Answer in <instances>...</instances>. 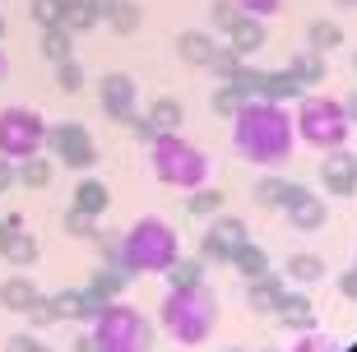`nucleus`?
Here are the masks:
<instances>
[{
	"label": "nucleus",
	"instance_id": "8",
	"mask_svg": "<svg viewBox=\"0 0 357 352\" xmlns=\"http://www.w3.org/2000/svg\"><path fill=\"white\" fill-rule=\"evenodd\" d=\"M33 301H38V283H33V278H24V269H14V278H5V283H0V306H5V311H19V315H24Z\"/></svg>",
	"mask_w": 357,
	"mask_h": 352
},
{
	"label": "nucleus",
	"instance_id": "2",
	"mask_svg": "<svg viewBox=\"0 0 357 352\" xmlns=\"http://www.w3.org/2000/svg\"><path fill=\"white\" fill-rule=\"evenodd\" d=\"M93 343H98V352H144L149 334H144V320L135 311L107 306V311H98V320H93Z\"/></svg>",
	"mask_w": 357,
	"mask_h": 352
},
{
	"label": "nucleus",
	"instance_id": "14",
	"mask_svg": "<svg viewBox=\"0 0 357 352\" xmlns=\"http://www.w3.org/2000/svg\"><path fill=\"white\" fill-rule=\"evenodd\" d=\"M56 84L66 93H79L84 89V70L75 66V61H56Z\"/></svg>",
	"mask_w": 357,
	"mask_h": 352
},
{
	"label": "nucleus",
	"instance_id": "7",
	"mask_svg": "<svg viewBox=\"0 0 357 352\" xmlns=\"http://www.w3.org/2000/svg\"><path fill=\"white\" fill-rule=\"evenodd\" d=\"M0 260H10L14 269H33V264H38V241H33V232H28V227H14V232H5Z\"/></svg>",
	"mask_w": 357,
	"mask_h": 352
},
{
	"label": "nucleus",
	"instance_id": "20",
	"mask_svg": "<svg viewBox=\"0 0 357 352\" xmlns=\"http://www.w3.org/2000/svg\"><path fill=\"white\" fill-rule=\"evenodd\" d=\"M5 70H10V61H5V52H0V79H5Z\"/></svg>",
	"mask_w": 357,
	"mask_h": 352
},
{
	"label": "nucleus",
	"instance_id": "9",
	"mask_svg": "<svg viewBox=\"0 0 357 352\" xmlns=\"http://www.w3.org/2000/svg\"><path fill=\"white\" fill-rule=\"evenodd\" d=\"M52 311H56V320H93L98 301L89 292H61V297H52Z\"/></svg>",
	"mask_w": 357,
	"mask_h": 352
},
{
	"label": "nucleus",
	"instance_id": "15",
	"mask_svg": "<svg viewBox=\"0 0 357 352\" xmlns=\"http://www.w3.org/2000/svg\"><path fill=\"white\" fill-rule=\"evenodd\" d=\"M28 14H33L42 28H56V24H61V0H33Z\"/></svg>",
	"mask_w": 357,
	"mask_h": 352
},
{
	"label": "nucleus",
	"instance_id": "5",
	"mask_svg": "<svg viewBox=\"0 0 357 352\" xmlns=\"http://www.w3.org/2000/svg\"><path fill=\"white\" fill-rule=\"evenodd\" d=\"M47 144H52V153L61 158V167H93V158H98V148H93L89 130H84L79 121H66V125H56V130H47Z\"/></svg>",
	"mask_w": 357,
	"mask_h": 352
},
{
	"label": "nucleus",
	"instance_id": "10",
	"mask_svg": "<svg viewBox=\"0 0 357 352\" xmlns=\"http://www.w3.org/2000/svg\"><path fill=\"white\" fill-rule=\"evenodd\" d=\"M93 24H98V14L89 0H61V28L66 33H89Z\"/></svg>",
	"mask_w": 357,
	"mask_h": 352
},
{
	"label": "nucleus",
	"instance_id": "4",
	"mask_svg": "<svg viewBox=\"0 0 357 352\" xmlns=\"http://www.w3.org/2000/svg\"><path fill=\"white\" fill-rule=\"evenodd\" d=\"M153 167L167 185H195L204 176V158L176 135H153Z\"/></svg>",
	"mask_w": 357,
	"mask_h": 352
},
{
	"label": "nucleus",
	"instance_id": "6",
	"mask_svg": "<svg viewBox=\"0 0 357 352\" xmlns=\"http://www.w3.org/2000/svg\"><path fill=\"white\" fill-rule=\"evenodd\" d=\"M98 98H102V112L116 121H130L135 112V79L130 75H107L98 84Z\"/></svg>",
	"mask_w": 357,
	"mask_h": 352
},
{
	"label": "nucleus",
	"instance_id": "17",
	"mask_svg": "<svg viewBox=\"0 0 357 352\" xmlns=\"http://www.w3.org/2000/svg\"><path fill=\"white\" fill-rule=\"evenodd\" d=\"M66 232H75V236H93V213L70 209V213H66Z\"/></svg>",
	"mask_w": 357,
	"mask_h": 352
},
{
	"label": "nucleus",
	"instance_id": "1",
	"mask_svg": "<svg viewBox=\"0 0 357 352\" xmlns=\"http://www.w3.org/2000/svg\"><path fill=\"white\" fill-rule=\"evenodd\" d=\"M42 144H47V121L33 107H0V153L10 162L42 153Z\"/></svg>",
	"mask_w": 357,
	"mask_h": 352
},
{
	"label": "nucleus",
	"instance_id": "13",
	"mask_svg": "<svg viewBox=\"0 0 357 352\" xmlns=\"http://www.w3.org/2000/svg\"><path fill=\"white\" fill-rule=\"evenodd\" d=\"M70 38H75V33H66V28L56 24V28H42V56H47V61H70Z\"/></svg>",
	"mask_w": 357,
	"mask_h": 352
},
{
	"label": "nucleus",
	"instance_id": "3",
	"mask_svg": "<svg viewBox=\"0 0 357 352\" xmlns=\"http://www.w3.org/2000/svg\"><path fill=\"white\" fill-rule=\"evenodd\" d=\"M121 255H126L130 269H167L172 255H176V236H172V227L144 218L130 236H126V250H121Z\"/></svg>",
	"mask_w": 357,
	"mask_h": 352
},
{
	"label": "nucleus",
	"instance_id": "19",
	"mask_svg": "<svg viewBox=\"0 0 357 352\" xmlns=\"http://www.w3.org/2000/svg\"><path fill=\"white\" fill-rule=\"evenodd\" d=\"M14 181H19V162H10V158L0 153V195H5Z\"/></svg>",
	"mask_w": 357,
	"mask_h": 352
},
{
	"label": "nucleus",
	"instance_id": "12",
	"mask_svg": "<svg viewBox=\"0 0 357 352\" xmlns=\"http://www.w3.org/2000/svg\"><path fill=\"white\" fill-rule=\"evenodd\" d=\"M19 185H28V190H42V185H52V162L47 158H24L19 162Z\"/></svg>",
	"mask_w": 357,
	"mask_h": 352
},
{
	"label": "nucleus",
	"instance_id": "21",
	"mask_svg": "<svg viewBox=\"0 0 357 352\" xmlns=\"http://www.w3.org/2000/svg\"><path fill=\"white\" fill-rule=\"evenodd\" d=\"M0 33H5V19H0Z\"/></svg>",
	"mask_w": 357,
	"mask_h": 352
},
{
	"label": "nucleus",
	"instance_id": "16",
	"mask_svg": "<svg viewBox=\"0 0 357 352\" xmlns=\"http://www.w3.org/2000/svg\"><path fill=\"white\" fill-rule=\"evenodd\" d=\"M112 24H116V33H130L135 24H139V10H135V5H112Z\"/></svg>",
	"mask_w": 357,
	"mask_h": 352
},
{
	"label": "nucleus",
	"instance_id": "11",
	"mask_svg": "<svg viewBox=\"0 0 357 352\" xmlns=\"http://www.w3.org/2000/svg\"><path fill=\"white\" fill-rule=\"evenodd\" d=\"M107 199H112V195H107L102 181H79V185H75V209H79V213H93V218H98V213L107 209Z\"/></svg>",
	"mask_w": 357,
	"mask_h": 352
},
{
	"label": "nucleus",
	"instance_id": "18",
	"mask_svg": "<svg viewBox=\"0 0 357 352\" xmlns=\"http://www.w3.org/2000/svg\"><path fill=\"white\" fill-rule=\"evenodd\" d=\"M5 352H52L42 339H33V334H14L10 343H5Z\"/></svg>",
	"mask_w": 357,
	"mask_h": 352
}]
</instances>
